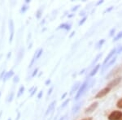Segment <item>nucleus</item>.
I'll return each instance as SVG.
<instances>
[{
  "instance_id": "f257e3e1",
  "label": "nucleus",
  "mask_w": 122,
  "mask_h": 120,
  "mask_svg": "<svg viewBox=\"0 0 122 120\" xmlns=\"http://www.w3.org/2000/svg\"><path fill=\"white\" fill-rule=\"evenodd\" d=\"M122 118V112L119 110H114L108 116L109 120H121Z\"/></svg>"
},
{
  "instance_id": "f03ea898",
  "label": "nucleus",
  "mask_w": 122,
  "mask_h": 120,
  "mask_svg": "<svg viewBox=\"0 0 122 120\" xmlns=\"http://www.w3.org/2000/svg\"><path fill=\"white\" fill-rule=\"evenodd\" d=\"M87 86H88V80H86V81H85L84 83L81 84V88H79V90H78L77 93H76V97H75V99H76V100H77L78 98H79V97H81V96L82 94L84 93L85 90L86 89Z\"/></svg>"
},
{
  "instance_id": "7ed1b4c3",
  "label": "nucleus",
  "mask_w": 122,
  "mask_h": 120,
  "mask_svg": "<svg viewBox=\"0 0 122 120\" xmlns=\"http://www.w3.org/2000/svg\"><path fill=\"white\" fill-rule=\"evenodd\" d=\"M110 90H111V88H108V87H106V88H103V89H101L97 94H96L95 98H102V97H105L108 92H110Z\"/></svg>"
},
{
  "instance_id": "20e7f679",
  "label": "nucleus",
  "mask_w": 122,
  "mask_h": 120,
  "mask_svg": "<svg viewBox=\"0 0 122 120\" xmlns=\"http://www.w3.org/2000/svg\"><path fill=\"white\" fill-rule=\"evenodd\" d=\"M98 105H99V103H98L97 101H96V102H94V103H92L91 105H90V106H89V107L86 108V110H85V113H86V114L92 113V112L95 110V109L98 107Z\"/></svg>"
},
{
  "instance_id": "39448f33",
  "label": "nucleus",
  "mask_w": 122,
  "mask_h": 120,
  "mask_svg": "<svg viewBox=\"0 0 122 120\" xmlns=\"http://www.w3.org/2000/svg\"><path fill=\"white\" fill-rule=\"evenodd\" d=\"M121 79H122L121 77H118V78L114 79V80H112L111 82H110L109 84H107V87L110 88H112V87H114V86H117V84H119V83H121Z\"/></svg>"
},
{
  "instance_id": "423d86ee",
  "label": "nucleus",
  "mask_w": 122,
  "mask_h": 120,
  "mask_svg": "<svg viewBox=\"0 0 122 120\" xmlns=\"http://www.w3.org/2000/svg\"><path fill=\"white\" fill-rule=\"evenodd\" d=\"M117 48H114V49H112V50L111 51H110V53L108 54V55H107V57H106L105 60H104L103 65H106V64H107V62H109L110 58H112V56L116 54V53H117Z\"/></svg>"
},
{
  "instance_id": "0eeeda50",
  "label": "nucleus",
  "mask_w": 122,
  "mask_h": 120,
  "mask_svg": "<svg viewBox=\"0 0 122 120\" xmlns=\"http://www.w3.org/2000/svg\"><path fill=\"white\" fill-rule=\"evenodd\" d=\"M9 24H11L10 29H11V37H10V42H11L13 38V34H14V24H13V21L10 20L9 21Z\"/></svg>"
},
{
  "instance_id": "6e6552de",
  "label": "nucleus",
  "mask_w": 122,
  "mask_h": 120,
  "mask_svg": "<svg viewBox=\"0 0 122 120\" xmlns=\"http://www.w3.org/2000/svg\"><path fill=\"white\" fill-rule=\"evenodd\" d=\"M99 67H100V64H97L95 67H94V69L90 72V76H94L96 73H97V72H98V70L99 69Z\"/></svg>"
},
{
  "instance_id": "1a4fd4ad",
  "label": "nucleus",
  "mask_w": 122,
  "mask_h": 120,
  "mask_svg": "<svg viewBox=\"0 0 122 120\" xmlns=\"http://www.w3.org/2000/svg\"><path fill=\"white\" fill-rule=\"evenodd\" d=\"M116 59H117V57H115V58H112V60L110 61V62H108L107 64H106L105 66L103 67V72H104V71H105L106 69H107V67H109L111 66V65H112V64L114 63V62H116Z\"/></svg>"
},
{
  "instance_id": "9d476101",
  "label": "nucleus",
  "mask_w": 122,
  "mask_h": 120,
  "mask_svg": "<svg viewBox=\"0 0 122 120\" xmlns=\"http://www.w3.org/2000/svg\"><path fill=\"white\" fill-rule=\"evenodd\" d=\"M71 28V25L70 24H63L60 25L59 29H65L66 30H69Z\"/></svg>"
},
{
  "instance_id": "9b49d317",
  "label": "nucleus",
  "mask_w": 122,
  "mask_h": 120,
  "mask_svg": "<svg viewBox=\"0 0 122 120\" xmlns=\"http://www.w3.org/2000/svg\"><path fill=\"white\" fill-rule=\"evenodd\" d=\"M55 104H56V101H53L52 103L51 104L50 106H49V107L47 108V110H46V115H48V114L51 112V110H53V108H54Z\"/></svg>"
},
{
  "instance_id": "f8f14e48",
  "label": "nucleus",
  "mask_w": 122,
  "mask_h": 120,
  "mask_svg": "<svg viewBox=\"0 0 122 120\" xmlns=\"http://www.w3.org/2000/svg\"><path fill=\"white\" fill-rule=\"evenodd\" d=\"M81 103H78L73 106V108H72V113H76V112L78 111V110H79L81 107Z\"/></svg>"
},
{
  "instance_id": "ddd939ff",
  "label": "nucleus",
  "mask_w": 122,
  "mask_h": 120,
  "mask_svg": "<svg viewBox=\"0 0 122 120\" xmlns=\"http://www.w3.org/2000/svg\"><path fill=\"white\" fill-rule=\"evenodd\" d=\"M13 74H14L13 71H11V72H7V74H6L5 76H4V80H7V79L10 78V77H11V76H13Z\"/></svg>"
},
{
  "instance_id": "4468645a",
  "label": "nucleus",
  "mask_w": 122,
  "mask_h": 120,
  "mask_svg": "<svg viewBox=\"0 0 122 120\" xmlns=\"http://www.w3.org/2000/svg\"><path fill=\"white\" fill-rule=\"evenodd\" d=\"M24 90H25V87L24 86H21L20 88V89H19V92H18V94H17V97H20L21 96V94L24 92Z\"/></svg>"
},
{
  "instance_id": "2eb2a0df",
  "label": "nucleus",
  "mask_w": 122,
  "mask_h": 120,
  "mask_svg": "<svg viewBox=\"0 0 122 120\" xmlns=\"http://www.w3.org/2000/svg\"><path fill=\"white\" fill-rule=\"evenodd\" d=\"M117 106L119 109H122V98H121V99L119 100V101H117Z\"/></svg>"
},
{
  "instance_id": "dca6fc26",
  "label": "nucleus",
  "mask_w": 122,
  "mask_h": 120,
  "mask_svg": "<svg viewBox=\"0 0 122 120\" xmlns=\"http://www.w3.org/2000/svg\"><path fill=\"white\" fill-rule=\"evenodd\" d=\"M42 52H43V50H42V49H40L38 52L36 53V58H38L39 57H40L41 55H42Z\"/></svg>"
},
{
  "instance_id": "f3484780",
  "label": "nucleus",
  "mask_w": 122,
  "mask_h": 120,
  "mask_svg": "<svg viewBox=\"0 0 122 120\" xmlns=\"http://www.w3.org/2000/svg\"><path fill=\"white\" fill-rule=\"evenodd\" d=\"M121 37H122V32H121V33H118L117 36L115 38H114V41H115V42H116V41L119 40V39H120V38H121Z\"/></svg>"
},
{
  "instance_id": "a211bd4d",
  "label": "nucleus",
  "mask_w": 122,
  "mask_h": 120,
  "mask_svg": "<svg viewBox=\"0 0 122 120\" xmlns=\"http://www.w3.org/2000/svg\"><path fill=\"white\" fill-rule=\"evenodd\" d=\"M104 42H105V41H104L103 39H102L101 41H99V43H98V45H97V48H98V49L100 48V47H101L102 46H103V44L104 43Z\"/></svg>"
},
{
  "instance_id": "6ab92c4d",
  "label": "nucleus",
  "mask_w": 122,
  "mask_h": 120,
  "mask_svg": "<svg viewBox=\"0 0 122 120\" xmlns=\"http://www.w3.org/2000/svg\"><path fill=\"white\" fill-rule=\"evenodd\" d=\"M79 84H80L79 82H77V83H76V84H74V86H73V87H72V92H71V93H72L74 90H76V88H78V85H79Z\"/></svg>"
},
{
  "instance_id": "aec40b11",
  "label": "nucleus",
  "mask_w": 122,
  "mask_h": 120,
  "mask_svg": "<svg viewBox=\"0 0 122 120\" xmlns=\"http://www.w3.org/2000/svg\"><path fill=\"white\" fill-rule=\"evenodd\" d=\"M86 19H87V17L86 16V17H84V18L80 21V23H79V25H80V26H81V24H83L85 23V21H86Z\"/></svg>"
},
{
  "instance_id": "412c9836",
  "label": "nucleus",
  "mask_w": 122,
  "mask_h": 120,
  "mask_svg": "<svg viewBox=\"0 0 122 120\" xmlns=\"http://www.w3.org/2000/svg\"><path fill=\"white\" fill-rule=\"evenodd\" d=\"M68 102H69V99H68V100H66L64 102V103H63V105H62V106H61V107L62 108H64V107H65V106H67V104L68 103Z\"/></svg>"
},
{
  "instance_id": "4be33fe9",
  "label": "nucleus",
  "mask_w": 122,
  "mask_h": 120,
  "mask_svg": "<svg viewBox=\"0 0 122 120\" xmlns=\"http://www.w3.org/2000/svg\"><path fill=\"white\" fill-rule=\"evenodd\" d=\"M28 9V7H27L26 5H25V6H23L22 7V9H21V12H25L26 10Z\"/></svg>"
},
{
  "instance_id": "5701e85b",
  "label": "nucleus",
  "mask_w": 122,
  "mask_h": 120,
  "mask_svg": "<svg viewBox=\"0 0 122 120\" xmlns=\"http://www.w3.org/2000/svg\"><path fill=\"white\" fill-rule=\"evenodd\" d=\"M100 57H101V54H99V55H98L97 57H96V58H95V59H94V62H93V63H94V62H97V61L99 60V58H100Z\"/></svg>"
},
{
  "instance_id": "b1692460",
  "label": "nucleus",
  "mask_w": 122,
  "mask_h": 120,
  "mask_svg": "<svg viewBox=\"0 0 122 120\" xmlns=\"http://www.w3.org/2000/svg\"><path fill=\"white\" fill-rule=\"evenodd\" d=\"M38 68H36V69H35L34 71H33V73L32 74V76H35V75L37 74V72H38Z\"/></svg>"
},
{
  "instance_id": "393cba45",
  "label": "nucleus",
  "mask_w": 122,
  "mask_h": 120,
  "mask_svg": "<svg viewBox=\"0 0 122 120\" xmlns=\"http://www.w3.org/2000/svg\"><path fill=\"white\" fill-rule=\"evenodd\" d=\"M115 31H116V29H112L111 30V32H110V36H112L113 35V33H115Z\"/></svg>"
},
{
  "instance_id": "a878e982",
  "label": "nucleus",
  "mask_w": 122,
  "mask_h": 120,
  "mask_svg": "<svg viewBox=\"0 0 122 120\" xmlns=\"http://www.w3.org/2000/svg\"><path fill=\"white\" fill-rule=\"evenodd\" d=\"M12 97H13V92L11 93V97H9V99H8V101H11L12 100Z\"/></svg>"
},
{
  "instance_id": "bb28decb",
  "label": "nucleus",
  "mask_w": 122,
  "mask_h": 120,
  "mask_svg": "<svg viewBox=\"0 0 122 120\" xmlns=\"http://www.w3.org/2000/svg\"><path fill=\"white\" fill-rule=\"evenodd\" d=\"M121 52H122V47H120L119 50L117 51V54H120V53H121Z\"/></svg>"
},
{
  "instance_id": "cd10ccee",
  "label": "nucleus",
  "mask_w": 122,
  "mask_h": 120,
  "mask_svg": "<svg viewBox=\"0 0 122 120\" xmlns=\"http://www.w3.org/2000/svg\"><path fill=\"white\" fill-rule=\"evenodd\" d=\"M42 91H41L40 92L38 93V98H41L42 97Z\"/></svg>"
},
{
  "instance_id": "c85d7f7f",
  "label": "nucleus",
  "mask_w": 122,
  "mask_h": 120,
  "mask_svg": "<svg viewBox=\"0 0 122 120\" xmlns=\"http://www.w3.org/2000/svg\"><path fill=\"white\" fill-rule=\"evenodd\" d=\"M52 90H53V87H51V88H50V90H49V91H48V93H47V94H48V95H50V94L51 93Z\"/></svg>"
},
{
  "instance_id": "c756f323",
  "label": "nucleus",
  "mask_w": 122,
  "mask_h": 120,
  "mask_svg": "<svg viewBox=\"0 0 122 120\" xmlns=\"http://www.w3.org/2000/svg\"><path fill=\"white\" fill-rule=\"evenodd\" d=\"M78 7H79V5L76 6V7H74V8H72V11H76V9H77V8H78Z\"/></svg>"
},
{
  "instance_id": "7c9ffc66",
  "label": "nucleus",
  "mask_w": 122,
  "mask_h": 120,
  "mask_svg": "<svg viewBox=\"0 0 122 120\" xmlns=\"http://www.w3.org/2000/svg\"><path fill=\"white\" fill-rule=\"evenodd\" d=\"M81 120H92V118H85V119Z\"/></svg>"
},
{
  "instance_id": "2f4dec72",
  "label": "nucleus",
  "mask_w": 122,
  "mask_h": 120,
  "mask_svg": "<svg viewBox=\"0 0 122 120\" xmlns=\"http://www.w3.org/2000/svg\"><path fill=\"white\" fill-rule=\"evenodd\" d=\"M50 83H51V80H46V85H48V84H50Z\"/></svg>"
},
{
  "instance_id": "473e14b6",
  "label": "nucleus",
  "mask_w": 122,
  "mask_h": 120,
  "mask_svg": "<svg viewBox=\"0 0 122 120\" xmlns=\"http://www.w3.org/2000/svg\"><path fill=\"white\" fill-rule=\"evenodd\" d=\"M36 90H37V88H34V91H33V92H32V93H31V96H33V94H34V92H36Z\"/></svg>"
},
{
  "instance_id": "72a5a7b5",
  "label": "nucleus",
  "mask_w": 122,
  "mask_h": 120,
  "mask_svg": "<svg viewBox=\"0 0 122 120\" xmlns=\"http://www.w3.org/2000/svg\"><path fill=\"white\" fill-rule=\"evenodd\" d=\"M66 95H67V93H64V95L62 96V97H61V99H64V97H65Z\"/></svg>"
},
{
  "instance_id": "f704fd0d",
  "label": "nucleus",
  "mask_w": 122,
  "mask_h": 120,
  "mask_svg": "<svg viewBox=\"0 0 122 120\" xmlns=\"http://www.w3.org/2000/svg\"><path fill=\"white\" fill-rule=\"evenodd\" d=\"M64 117H63V118H61L60 120H64Z\"/></svg>"
},
{
  "instance_id": "c9c22d12",
  "label": "nucleus",
  "mask_w": 122,
  "mask_h": 120,
  "mask_svg": "<svg viewBox=\"0 0 122 120\" xmlns=\"http://www.w3.org/2000/svg\"><path fill=\"white\" fill-rule=\"evenodd\" d=\"M121 120H122V118H121Z\"/></svg>"
},
{
  "instance_id": "e433bc0d",
  "label": "nucleus",
  "mask_w": 122,
  "mask_h": 120,
  "mask_svg": "<svg viewBox=\"0 0 122 120\" xmlns=\"http://www.w3.org/2000/svg\"><path fill=\"white\" fill-rule=\"evenodd\" d=\"M0 95H1V92H0Z\"/></svg>"
},
{
  "instance_id": "4c0bfd02",
  "label": "nucleus",
  "mask_w": 122,
  "mask_h": 120,
  "mask_svg": "<svg viewBox=\"0 0 122 120\" xmlns=\"http://www.w3.org/2000/svg\"><path fill=\"white\" fill-rule=\"evenodd\" d=\"M8 120H11V119H8Z\"/></svg>"
}]
</instances>
